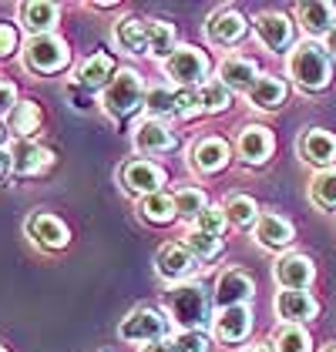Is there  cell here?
Masks as SVG:
<instances>
[{
	"label": "cell",
	"instance_id": "6da1fadb",
	"mask_svg": "<svg viewBox=\"0 0 336 352\" xmlns=\"http://www.w3.org/2000/svg\"><path fill=\"white\" fill-rule=\"evenodd\" d=\"M286 71L289 78L300 84L303 91H323L333 81V57L326 54L323 44L316 41H303L289 51V60H286Z\"/></svg>",
	"mask_w": 336,
	"mask_h": 352
},
{
	"label": "cell",
	"instance_id": "7a4b0ae2",
	"mask_svg": "<svg viewBox=\"0 0 336 352\" xmlns=\"http://www.w3.org/2000/svg\"><path fill=\"white\" fill-rule=\"evenodd\" d=\"M209 305L212 298L198 282H178V285H168L165 292L168 316L175 325H182V332H202L209 325Z\"/></svg>",
	"mask_w": 336,
	"mask_h": 352
},
{
	"label": "cell",
	"instance_id": "3957f363",
	"mask_svg": "<svg viewBox=\"0 0 336 352\" xmlns=\"http://www.w3.org/2000/svg\"><path fill=\"white\" fill-rule=\"evenodd\" d=\"M145 84H141L138 71H132V67H125V71H118L112 78V84L101 91V104L105 111L112 114V118H128V114H135L138 108H145Z\"/></svg>",
	"mask_w": 336,
	"mask_h": 352
},
{
	"label": "cell",
	"instance_id": "277c9868",
	"mask_svg": "<svg viewBox=\"0 0 336 352\" xmlns=\"http://www.w3.org/2000/svg\"><path fill=\"white\" fill-rule=\"evenodd\" d=\"M71 64V47L57 34H37L24 44V67L34 74H57Z\"/></svg>",
	"mask_w": 336,
	"mask_h": 352
},
{
	"label": "cell",
	"instance_id": "5b68a950",
	"mask_svg": "<svg viewBox=\"0 0 336 352\" xmlns=\"http://www.w3.org/2000/svg\"><path fill=\"white\" fill-rule=\"evenodd\" d=\"M162 67H165V78L171 84H178V87H202V84L209 81L212 60H209L205 51L182 44V47L168 57L165 64H162Z\"/></svg>",
	"mask_w": 336,
	"mask_h": 352
},
{
	"label": "cell",
	"instance_id": "8992f818",
	"mask_svg": "<svg viewBox=\"0 0 336 352\" xmlns=\"http://www.w3.org/2000/svg\"><path fill=\"white\" fill-rule=\"evenodd\" d=\"M168 322L162 312H155V309H132L121 325H118V332H121V339L125 342H158V339H165L168 332Z\"/></svg>",
	"mask_w": 336,
	"mask_h": 352
},
{
	"label": "cell",
	"instance_id": "52a82bcc",
	"mask_svg": "<svg viewBox=\"0 0 336 352\" xmlns=\"http://www.w3.org/2000/svg\"><path fill=\"white\" fill-rule=\"evenodd\" d=\"M198 269V258L185 248V245H162L158 248V255H155V272L171 282V285H178V282H189Z\"/></svg>",
	"mask_w": 336,
	"mask_h": 352
},
{
	"label": "cell",
	"instance_id": "ba28073f",
	"mask_svg": "<svg viewBox=\"0 0 336 352\" xmlns=\"http://www.w3.org/2000/svg\"><path fill=\"white\" fill-rule=\"evenodd\" d=\"M252 296H255V282L242 269H225L219 278H216V305L219 309H235V305H249Z\"/></svg>",
	"mask_w": 336,
	"mask_h": 352
},
{
	"label": "cell",
	"instance_id": "9c48e42d",
	"mask_svg": "<svg viewBox=\"0 0 336 352\" xmlns=\"http://www.w3.org/2000/svg\"><path fill=\"white\" fill-rule=\"evenodd\" d=\"M255 37L262 41L266 51L282 54V51L293 47V21L280 10H266V14L255 17Z\"/></svg>",
	"mask_w": 336,
	"mask_h": 352
},
{
	"label": "cell",
	"instance_id": "30bf717a",
	"mask_svg": "<svg viewBox=\"0 0 336 352\" xmlns=\"http://www.w3.org/2000/svg\"><path fill=\"white\" fill-rule=\"evenodd\" d=\"M246 17L239 14V10H232V7H222V10H216L212 17H209V24H205V37L216 44V47H232V44H239L242 37H246Z\"/></svg>",
	"mask_w": 336,
	"mask_h": 352
},
{
	"label": "cell",
	"instance_id": "8fae6325",
	"mask_svg": "<svg viewBox=\"0 0 336 352\" xmlns=\"http://www.w3.org/2000/svg\"><path fill=\"white\" fill-rule=\"evenodd\" d=\"M273 275H276L280 289H289V292H306L309 285H313V278H316V269H313V262H309L306 255L289 252V255H282L280 262H276Z\"/></svg>",
	"mask_w": 336,
	"mask_h": 352
},
{
	"label": "cell",
	"instance_id": "7c38bea8",
	"mask_svg": "<svg viewBox=\"0 0 336 352\" xmlns=\"http://www.w3.org/2000/svg\"><path fill=\"white\" fill-rule=\"evenodd\" d=\"M162 182H165V171L155 162H145V158H135L121 168V185L132 191V195H155L162 191Z\"/></svg>",
	"mask_w": 336,
	"mask_h": 352
},
{
	"label": "cell",
	"instance_id": "4fadbf2b",
	"mask_svg": "<svg viewBox=\"0 0 336 352\" xmlns=\"http://www.w3.org/2000/svg\"><path fill=\"white\" fill-rule=\"evenodd\" d=\"M252 235H255V242L262 245V248H269V252H282V248H289L293 239H296L293 221L276 215V212H262L259 221H255V228H252Z\"/></svg>",
	"mask_w": 336,
	"mask_h": 352
},
{
	"label": "cell",
	"instance_id": "5bb4252c",
	"mask_svg": "<svg viewBox=\"0 0 336 352\" xmlns=\"http://www.w3.org/2000/svg\"><path fill=\"white\" fill-rule=\"evenodd\" d=\"M216 339H222L229 346L246 342L252 332V309L249 305H235V309H219V316L212 319Z\"/></svg>",
	"mask_w": 336,
	"mask_h": 352
},
{
	"label": "cell",
	"instance_id": "9a60e30c",
	"mask_svg": "<svg viewBox=\"0 0 336 352\" xmlns=\"http://www.w3.org/2000/svg\"><path fill=\"white\" fill-rule=\"evenodd\" d=\"M273 148H276V138H273L269 128H262V124L242 128V131H239V141H235V151H239V158L246 164H266L269 155H273Z\"/></svg>",
	"mask_w": 336,
	"mask_h": 352
},
{
	"label": "cell",
	"instance_id": "2e32d148",
	"mask_svg": "<svg viewBox=\"0 0 336 352\" xmlns=\"http://www.w3.org/2000/svg\"><path fill=\"white\" fill-rule=\"evenodd\" d=\"M189 164L196 168L198 175H219L229 164V144L222 138H198L196 144L189 148Z\"/></svg>",
	"mask_w": 336,
	"mask_h": 352
},
{
	"label": "cell",
	"instance_id": "e0dca14e",
	"mask_svg": "<svg viewBox=\"0 0 336 352\" xmlns=\"http://www.w3.org/2000/svg\"><path fill=\"white\" fill-rule=\"evenodd\" d=\"M276 316L286 325H306L319 316V302L309 296V292H289L282 289L276 296Z\"/></svg>",
	"mask_w": 336,
	"mask_h": 352
},
{
	"label": "cell",
	"instance_id": "ac0fdd59",
	"mask_svg": "<svg viewBox=\"0 0 336 352\" xmlns=\"http://www.w3.org/2000/svg\"><path fill=\"white\" fill-rule=\"evenodd\" d=\"M51 164V151L41 148L37 141L30 138H21L10 144V171L21 175V178H30V175H41L44 168Z\"/></svg>",
	"mask_w": 336,
	"mask_h": 352
},
{
	"label": "cell",
	"instance_id": "d6986e66",
	"mask_svg": "<svg viewBox=\"0 0 336 352\" xmlns=\"http://www.w3.org/2000/svg\"><path fill=\"white\" fill-rule=\"evenodd\" d=\"M259 78H262V74H259V64H255L252 57L229 54L222 64H219V81H222L229 91H242V94H249Z\"/></svg>",
	"mask_w": 336,
	"mask_h": 352
},
{
	"label": "cell",
	"instance_id": "ffe728a7",
	"mask_svg": "<svg viewBox=\"0 0 336 352\" xmlns=\"http://www.w3.org/2000/svg\"><path fill=\"white\" fill-rule=\"evenodd\" d=\"M296 17H300V28L306 30V41L313 37H326L336 28V7L326 0H313V3H300L296 7Z\"/></svg>",
	"mask_w": 336,
	"mask_h": 352
},
{
	"label": "cell",
	"instance_id": "44dd1931",
	"mask_svg": "<svg viewBox=\"0 0 336 352\" xmlns=\"http://www.w3.org/2000/svg\"><path fill=\"white\" fill-rule=\"evenodd\" d=\"M300 158L309 164H319V168H330L336 162V135L323 131V128H309L300 138Z\"/></svg>",
	"mask_w": 336,
	"mask_h": 352
},
{
	"label": "cell",
	"instance_id": "7402d4cb",
	"mask_svg": "<svg viewBox=\"0 0 336 352\" xmlns=\"http://www.w3.org/2000/svg\"><path fill=\"white\" fill-rule=\"evenodd\" d=\"M135 148H138L141 155H165V151L175 148V135H171L168 124L148 118V121H141L138 128H135Z\"/></svg>",
	"mask_w": 336,
	"mask_h": 352
},
{
	"label": "cell",
	"instance_id": "603a6c76",
	"mask_svg": "<svg viewBox=\"0 0 336 352\" xmlns=\"http://www.w3.org/2000/svg\"><path fill=\"white\" fill-rule=\"evenodd\" d=\"M57 21H61V7L51 3V0H28V3H21V24L30 30V37L54 34Z\"/></svg>",
	"mask_w": 336,
	"mask_h": 352
},
{
	"label": "cell",
	"instance_id": "cb8c5ba5",
	"mask_svg": "<svg viewBox=\"0 0 336 352\" xmlns=\"http://www.w3.org/2000/svg\"><path fill=\"white\" fill-rule=\"evenodd\" d=\"M28 235L41 245V248H64V245L71 242L67 225H64L61 218H54V215H34V218H28Z\"/></svg>",
	"mask_w": 336,
	"mask_h": 352
},
{
	"label": "cell",
	"instance_id": "d4e9b609",
	"mask_svg": "<svg viewBox=\"0 0 336 352\" xmlns=\"http://www.w3.org/2000/svg\"><path fill=\"white\" fill-rule=\"evenodd\" d=\"M286 94H289V87H286V81H282V78H276V74H262L246 98H249L252 108L276 111V108H282V104H286Z\"/></svg>",
	"mask_w": 336,
	"mask_h": 352
},
{
	"label": "cell",
	"instance_id": "484cf974",
	"mask_svg": "<svg viewBox=\"0 0 336 352\" xmlns=\"http://www.w3.org/2000/svg\"><path fill=\"white\" fill-rule=\"evenodd\" d=\"M118 74L114 71V60L108 54H94L87 57L81 64V71H78V84H81L84 91H105L108 84H112V78Z\"/></svg>",
	"mask_w": 336,
	"mask_h": 352
},
{
	"label": "cell",
	"instance_id": "4316f807",
	"mask_svg": "<svg viewBox=\"0 0 336 352\" xmlns=\"http://www.w3.org/2000/svg\"><path fill=\"white\" fill-rule=\"evenodd\" d=\"M114 41H118V47L128 51V54H148V21L125 17V21L114 28Z\"/></svg>",
	"mask_w": 336,
	"mask_h": 352
},
{
	"label": "cell",
	"instance_id": "83f0119b",
	"mask_svg": "<svg viewBox=\"0 0 336 352\" xmlns=\"http://www.w3.org/2000/svg\"><path fill=\"white\" fill-rule=\"evenodd\" d=\"M138 215L145 218V221H151V225H168V221L178 218V212H175V198L165 195V191L145 195L138 201Z\"/></svg>",
	"mask_w": 336,
	"mask_h": 352
},
{
	"label": "cell",
	"instance_id": "f1b7e54d",
	"mask_svg": "<svg viewBox=\"0 0 336 352\" xmlns=\"http://www.w3.org/2000/svg\"><path fill=\"white\" fill-rule=\"evenodd\" d=\"M178 51L175 44V28L165 21H148V57H158L165 64L168 57Z\"/></svg>",
	"mask_w": 336,
	"mask_h": 352
},
{
	"label": "cell",
	"instance_id": "f546056e",
	"mask_svg": "<svg viewBox=\"0 0 336 352\" xmlns=\"http://www.w3.org/2000/svg\"><path fill=\"white\" fill-rule=\"evenodd\" d=\"M225 218H229V225H235V228H255V221H259V205L252 201L249 195H232V198H225Z\"/></svg>",
	"mask_w": 336,
	"mask_h": 352
},
{
	"label": "cell",
	"instance_id": "4dcf8cb0",
	"mask_svg": "<svg viewBox=\"0 0 336 352\" xmlns=\"http://www.w3.org/2000/svg\"><path fill=\"white\" fill-rule=\"evenodd\" d=\"M309 198L316 208L336 212V168H323L313 182H309Z\"/></svg>",
	"mask_w": 336,
	"mask_h": 352
},
{
	"label": "cell",
	"instance_id": "1f68e13d",
	"mask_svg": "<svg viewBox=\"0 0 336 352\" xmlns=\"http://www.w3.org/2000/svg\"><path fill=\"white\" fill-rule=\"evenodd\" d=\"M175 108H178V91H171L165 84L158 87H148L145 94V111L158 121V118H175Z\"/></svg>",
	"mask_w": 336,
	"mask_h": 352
},
{
	"label": "cell",
	"instance_id": "d6a6232c",
	"mask_svg": "<svg viewBox=\"0 0 336 352\" xmlns=\"http://www.w3.org/2000/svg\"><path fill=\"white\" fill-rule=\"evenodd\" d=\"M198 104H202V114H219L232 104V91L219 78H212L198 87Z\"/></svg>",
	"mask_w": 336,
	"mask_h": 352
},
{
	"label": "cell",
	"instance_id": "836d02e7",
	"mask_svg": "<svg viewBox=\"0 0 336 352\" xmlns=\"http://www.w3.org/2000/svg\"><path fill=\"white\" fill-rule=\"evenodd\" d=\"M273 346L276 352H313V339L303 325H286L282 322L273 336Z\"/></svg>",
	"mask_w": 336,
	"mask_h": 352
},
{
	"label": "cell",
	"instance_id": "e575fe53",
	"mask_svg": "<svg viewBox=\"0 0 336 352\" xmlns=\"http://www.w3.org/2000/svg\"><path fill=\"white\" fill-rule=\"evenodd\" d=\"M171 198H175V212H178V218H185V221H196V218L209 208V198H205L202 188H178Z\"/></svg>",
	"mask_w": 336,
	"mask_h": 352
},
{
	"label": "cell",
	"instance_id": "d590c367",
	"mask_svg": "<svg viewBox=\"0 0 336 352\" xmlns=\"http://www.w3.org/2000/svg\"><path fill=\"white\" fill-rule=\"evenodd\" d=\"M37 124H41V108L34 101H17V108L10 111V131L28 138L37 131Z\"/></svg>",
	"mask_w": 336,
	"mask_h": 352
},
{
	"label": "cell",
	"instance_id": "8d00e7d4",
	"mask_svg": "<svg viewBox=\"0 0 336 352\" xmlns=\"http://www.w3.org/2000/svg\"><path fill=\"white\" fill-rule=\"evenodd\" d=\"M182 245L196 255L198 262H209V258H216V255L222 252V239H219V235H209V232H198V228H192Z\"/></svg>",
	"mask_w": 336,
	"mask_h": 352
},
{
	"label": "cell",
	"instance_id": "74e56055",
	"mask_svg": "<svg viewBox=\"0 0 336 352\" xmlns=\"http://www.w3.org/2000/svg\"><path fill=\"white\" fill-rule=\"evenodd\" d=\"M225 225H229V218H225V208L222 205H209L202 215L196 218V228L198 232H209V235H219L222 239Z\"/></svg>",
	"mask_w": 336,
	"mask_h": 352
},
{
	"label": "cell",
	"instance_id": "f35d334b",
	"mask_svg": "<svg viewBox=\"0 0 336 352\" xmlns=\"http://www.w3.org/2000/svg\"><path fill=\"white\" fill-rule=\"evenodd\" d=\"M171 342H175L178 352H209V336L205 332H178Z\"/></svg>",
	"mask_w": 336,
	"mask_h": 352
},
{
	"label": "cell",
	"instance_id": "ab89813d",
	"mask_svg": "<svg viewBox=\"0 0 336 352\" xmlns=\"http://www.w3.org/2000/svg\"><path fill=\"white\" fill-rule=\"evenodd\" d=\"M192 114H202L198 87H178V108H175V118H192Z\"/></svg>",
	"mask_w": 336,
	"mask_h": 352
},
{
	"label": "cell",
	"instance_id": "60d3db41",
	"mask_svg": "<svg viewBox=\"0 0 336 352\" xmlns=\"http://www.w3.org/2000/svg\"><path fill=\"white\" fill-rule=\"evenodd\" d=\"M17 51V28L0 21V57H10Z\"/></svg>",
	"mask_w": 336,
	"mask_h": 352
},
{
	"label": "cell",
	"instance_id": "b9f144b4",
	"mask_svg": "<svg viewBox=\"0 0 336 352\" xmlns=\"http://www.w3.org/2000/svg\"><path fill=\"white\" fill-rule=\"evenodd\" d=\"M14 108H17V87H14V84H0V118H3V114L10 118Z\"/></svg>",
	"mask_w": 336,
	"mask_h": 352
},
{
	"label": "cell",
	"instance_id": "7bdbcfd3",
	"mask_svg": "<svg viewBox=\"0 0 336 352\" xmlns=\"http://www.w3.org/2000/svg\"><path fill=\"white\" fill-rule=\"evenodd\" d=\"M141 352H178V349H175V342H171V339H158V342H148Z\"/></svg>",
	"mask_w": 336,
	"mask_h": 352
},
{
	"label": "cell",
	"instance_id": "ee69618b",
	"mask_svg": "<svg viewBox=\"0 0 336 352\" xmlns=\"http://www.w3.org/2000/svg\"><path fill=\"white\" fill-rule=\"evenodd\" d=\"M323 47H326V54H330V57H336V28L323 37Z\"/></svg>",
	"mask_w": 336,
	"mask_h": 352
},
{
	"label": "cell",
	"instance_id": "f6af8a7d",
	"mask_svg": "<svg viewBox=\"0 0 336 352\" xmlns=\"http://www.w3.org/2000/svg\"><path fill=\"white\" fill-rule=\"evenodd\" d=\"M7 171H10V151H0V182L7 178Z\"/></svg>",
	"mask_w": 336,
	"mask_h": 352
},
{
	"label": "cell",
	"instance_id": "bcb514c9",
	"mask_svg": "<svg viewBox=\"0 0 336 352\" xmlns=\"http://www.w3.org/2000/svg\"><path fill=\"white\" fill-rule=\"evenodd\" d=\"M242 352H276V346L273 342H255V346H249V349H242Z\"/></svg>",
	"mask_w": 336,
	"mask_h": 352
},
{
	"label": "cell",
	"instance_id": "7dc6e473",
	"mask_svg": "<svg viewBox=\"0 0 336 352\" xmlns=\"http://www.w3.org/2000/svg\"><path fill=\"white\" fill-rule=\"evenodd\" d=\"M7 141H10V131H7V124H3V121H0V151H3V148H7Z\"/></svg>",
	"mask_w": 336,
	"mask_h": 352
},
{
	"label": "cell",
	"instance_id": "c3c4849f",
	"mask_svg": "<svg viewBox=\"0 0 336 352\" xmlns=\"http://www.w3.org/2000/svg\"><path fill=\"white\" fill-rule=\"evenodd\" d=\"M323 352H336V346H326V349H323Z\"/></svg>",
	"mask_w": 336,
	"mask_h": 352
},
{
	"label": "cell",
	"instance_id": "681fc988",
	"mask_svg": "<svg viewBox=\"0 0 336 352\" xmlns=\"http://www.w3.org/2000/svg\"><path fill=\"white\" fill-rule=\"evenodd\" d=\"M0 352H7V349H3V346H0Z\"/></svg>",
	"mask_w": 336,
	"mask_h": 352
}]
</instances>
